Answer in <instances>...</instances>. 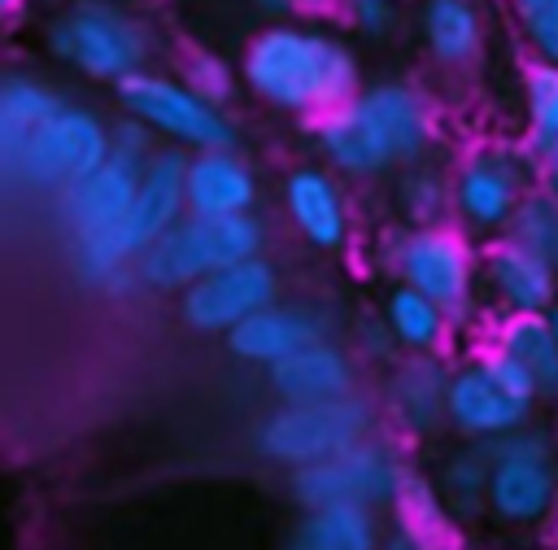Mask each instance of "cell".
I'll return each instance as SVG.
<instances>
[{"label":"cell","instance_id":"cell-39","mask_svg":"<svg viewBox=\"0 0 558 550\" xmlns=\"http://www.w3.org/2000/svg\"><path fill=\"white\" fill-rule=\"evenodd\" d=\"M296 9L314 17V13H336V9H340V0H296Z\"/></svg>","mask_w":558,"mask_h":550},{"label":"cell","instance_id":"cell-40","mask_svg":"<svg viewBox=\"0 0 558 550\" xmlns=\"http://www.w3.org/2000/svg\"><path fill=\"white\" fill-rule=\"evenodd\" d=\"M0 153L13 157V144H9V131H4V96H0Z\"/></svg>","mask_w":558,"mask_h":550},{"label":"cell","instance_id":"cell-36","mask_svg":"<svg viewBox=\"0 0 558 550\" xmlns=\"http://www.w3.org/2000/svg\"><path fill=\"white\" fill-rule=\"evenodd\" d=\"M379 550H432V541H423V537H418L414 528H405V524H392V528L384 533Z\"/></svg>","mask_w":558,"mask_h":550},{"label":"cell","instance_id":"cell-25","mask_svg":"<svg viewBox=\"0 0 558 550\" xmlns=\"http://www.w3.org/2000/svg\"><path fill=\"white\" fill-rule=\"evenodd\" d=\"M384 533L371 506H318L305 511L283 550H379Z\"/></svg>","mask_w":558,"mask_h":550},{"label":"cell","instance_id":"cell-17","mask_svg":"<svg viewBox=\"0 0 558 550\" xmlns=\"http://www.w3.org/2000/svg\"><path fill=\"white\" fill-rule=\"evenodd\" d=\"M183 183H187V214L201 218H240L253 214L262 201V179L240 148L187 153Z\"/></svg>","mask_w":558,"mask_h":550},{"label":"cell","instance_id":"cell-41","mask_svg":"<svg viewBox=\"0 0 558 550\" xmlns=\"http://www.w3.org/2000/svg\"><path fill=\"white\" fill-rule=\"evenodd\" d=\"M545 319H549V327H554V336H558V301H554V310H549Z\"/></svg>","mask_w":558,"mask_h":550},{"label":"cell","instance_id":"cell-3","mask_svg":"<svg viewBox=\"0 0 558 550\" xmlns=\"http://www.w3.org/2000/svg\"><path fill=\"white\" fill-rule=\"evenodd\" d=\"M541 183V153L514 140H484L471 144L453 170H449V192H453V223L475 240H497L510 231L523 196Z\"/></svg>","mask_w":558,"mask_h":550},{"label":"cell","instance_id":"cell-5","mask_svg":"<svg viewBox=\"0 0 558 550\" xmlns=\"http://www.w3.org/2000/svg\"><path fill=\"white\" fill-rule=\"evenodd\" d=\"M113 100L126 118L144 122L166 148L183 153H209V148H235V122L222 105L205 100L183 74L170 70H135L113 87Z\"/></svg>","mask_w":558,"mask_h":550},{"label":"cell","instance_id":"cell-33","mask_svg":"<svg viewBox=\"0 0 558 550\" xmlns=\"http://www.w3.org/2000/svg\"><path fill=\"white\" fill-rule=\"evenodd\" d=\"M340 22L362 39H384L401 22V0H340Z\"/></svg>","mask_w":558,"mask_h":550},{"label":"cell","instance_id":"cell-32","mask_svg":"<svg viewBox=\"0 0 558 550\" xmlns=\"http://www.w3.org/2000/svg\"><path fill=\"white\" fill-rule=\"evenodd\" d=\"M205 100H214V105H231V96H235V87H240V65H231V61H222L218 52H205V48H192L187 57H183V70H179Z\"/></svg>","mask_w":558,"mask_h":550},{"label":"cell","instance_id":"cell-11","mask_svg":"<svg viewBox=\"0 0 558 550\" xmlns=\"http://www.w3.org/2000/svg\"><path fill=\"white\" fill-rule=\"evenodd\" d=\"M279 271L275 262L262 253V258H248V262H235V266H222L205 279H196L192 288L179 292V319L192 327V332H235L244 319H253L257 310L275 306L279 301Z\"/></svg>","mask_w":558,"mask_h":550},{"label":"cell","instance_id":"cell-4","mask_svg":"<svg viewBox=\"0 0 558 550\" xmlns=\"http://www.w3.org/2000/svg\"><path fill=\"white\" fill-rule=\"evenodd\" d=\"M262 249H266V227H262L257 214H240V218L187 214L153 249L140 253L135 275H140V288L183 292V288H192L196 279H205L222 266L262 258Z\"/></svg>","mask_w":558,"mask_h":550},{"label":"cell","instance_id":"cell-10","mask_svg":"<svg viewBox=\"0 0 558 550\" xmlns=\"http://www.w3.org/2000/svg\"><path fill=\"white\" fill-rule=\"evenodd\" d=\"M113 144H109V122L83 105V100H65L39 131H31L13 162L17 170L39 183V188H52V192H65L70 183L87 179L92 170H100L109 162Z\"/></svg>","mask_w":558,"mask_h":550},{"label":"cell","instance_id":"cell-34","mask_svg":"<svg viewBox=\"0 0 558 550\" xmlns=\"http://www.w3.org/2000/svg\"><path fill=\"white\" fill-rule=\"evenodd\" d=\"M109 144H113L118 157H131V162H140V166H148V162L166 148L144 122H135V118H126V113L109 122Z\"/></svg>","mask_w":558,"mask_h":550},{"label":"cell","instance_id":"cell-20","mask_svg":"<svg viewBox=\"0 0 558 550\" xmlns=\"http://www.w3.org/2000/svg\"><path fill=\"white\" fill-rule=\"evenodd\" d=\"M449 375L453 367H445L440 354H405L392 362L384 384V406L405 437H427L445 423Z\"/></svg>","mask_w":558,"mask_h":550},{"label":"cell","instance_id":"cell-16","mask_svg":"<svg viewBox=\"0 0 558 550\" xmlns=\"http://www.w3.org/2000/svg\"><path fill=\"white\" fill-rule=\"evenodd\" d=\"M480 288L497 314H549L558 301V262L514 236H497L480 249Z\"/></svg>","mask_w":558,"mask_h":550},{"label":"cell","instance_id":"cell-23","mask_svg":"<svg viewBox=\"0 0 558 550\" xmlns=\"http://www.w3.org/2000/svg\"><path fill=\"white\" fill-rule=\"evenodd\" d=\"M488 345L527 371L541 402H558V336L545 314H497Z\"/></svg>","mask_w":558,"mask_h":550},{"label":"cell","instance_id":"cell-30","mask_svg":"<svg viewBox=\"0 0 558 550\" xmlns=\"http://www.w3.org/2000/svg\"><path fill=\"white\" fill-rule=\"evenodd\" d=\"M506 236H514L519 244H527V249H536L541 258L558 262V196L536 183V188L523 196V205H519V214H514V223H510Z\"/></svg>","mask_w":558,"mask_h":550},{"label":"cell","instance_id":"cell-12","mask_svg":"<svg viewBox=\"0 0 558 550\" xmlns=\"http://www.w3.org/2000/svg\"><path fill=\"white\" fill-rule=\"evenodd\" d=\"M532 410H536V402L510 393V388L488 371V362H484L480 354L462 358V362L453 367V375H449L445 423H449L462 441H484V445H493V441H501V437L527 428V423H532Z\"/></svg>","mask_w":558,"mask_h":550},{"label":"cell","instance_id":"cell-2","mask_svg":"<svg viewBox=\"0 0 558 550\" xmlns=\"http://www.w3.org/2000/svg\"><path fill=\"white\" fill-rule=\"evenodd\" d=\"M44 48L74 74L118 87L135 70H148L157 39L122 0H70L48 17Z\"/></svg>","mask_w":558,"mask_h":550},{"label":"cell","instance_id":"cell-22","mask_svg":"<svg viewBox=\"0 0 558 550\" xmlns=\"http://www.w3.org/2000/svg\"><path fill=\"white\" fill-rule=\"evenodd\" d=\"M227 349L240 358V362H253V367H275L283 362L288 354L314 345V340H327V323L305 310V306H288V301H275L266 310H257L253 319H244L235 332L222 336Z\"/></svg>","mask_w":558,"mask_h":550},{"label":"cell","instance_id":"cell-37","mask_svg":"<svg viewBox=\"0 0 558 550\" xmlns=\"http://www.w3.org/2000/svg\"><path fill=\"white\" fill-rule=\"evenodd\" d=\"M541 188H549L558 196V144L541 153Z\"/></svg>","mask_w":558,"mask_h":550},{"label":"cell","instance_id":"cell-28","mask_svg":"<svg viewBox=\"0 0 558 550\" xmlns=\"http://www.w3.org/2000/svg\"><path fill=\"white\" fill-rule=\"evenodd\" d=\"M397 210L405 218V227H440L453 223V192H449V175L432 162H418L410 170H401L397 179Z\"/></svg>","mask_w":558,"mask_h":550},{"label":"cell","instance_id":"cell-13","mask_svg":"<svg viewBox=\"0 0 558 550\" xmlns=\"http://www.w3.org/2000/svg\"><path fill=\"white\" fill-rule=\"evenodd\" d=\"M357 105L375 122L397 170H410L432 157V148L440 140V118L423 87H414L405 79H375L357 92Z\"/></svg>","mask_w":558,"mask_h":550},{"label":"cell","instance_id":"cell-29","mask_svg":"<svg viewBox=\"0 0 558 550\" xmlns=\"http://www.w3.org/2000/svg\"><path fill=\"white\" fill-rule=\"evenodd\" d=\"M523 144L545 153L558 144V65L527 61L523 65Z\"/></svg>","mask_w":558,"mask_h":550},{"label":"cell","instance_id":"cell-7","mask_svg":"<svg viewBox=\"0 0 558 550\" xmlns=\"http://www.w3.org/2000/svg\"><path fill=\"white\" fill-rule=\"evenodd\" d=\"M375 437V406L362 393L310 406H275L257 428L262 458L279 467H310L340 450H353Z\"/></svg>","mask_w":558,"mask_h":550},{"label":"cell","instance_id":"cell-26","mask_svg":"<svg viewBox=\"0 0 558 550\" xmlns=\"http://www.w3.org/2000/svg\"><path fill=\"white\" fill-rule=\"evenodd\" d=\"M488 480H493V450L484 441H462L436 476L440 502L453 519H480L488 515Z\"/></svg>","mask_w":558,"mask_h":550},{"label":"cell","instance_id":"cell-8","mask_svg":"<svg viewBox=\"0 0 558 550\" xmlns=\"http://www.w3.org/2000/svg\"><path fill=\"white\" fill-rule=\"evenodd\" d=\"M493 450L488 515L506 528H536L558 511V445L545 428H519Z\"/></svg>","mask_w":558,"mask_h":550},{"label":"cell","instance_id":"cell-18","mask_svg":"<svg viewBox=\"0 0 558 550\" xmlns=\"http://www.w3.org/2000/svg\"><path fill=\"white\" fill-rule=\"evenodd\" d=\"M310 135H314V148L323 157L327 170H336L340 179H379V175H392L397 162L388 153V144L379 140L375 122L362 113L357 100L323 113L310 122Z\"/></svg>","mask_w":558,"mask_h":550},{"label":"cell","instance_id":"cell-6","mask_svg":"<svg viewBox=\"0 0 558 550\" xmlns=\"http://www.w3.org/2000/svg\"><path fill=\"white\" fill-rule=\"evenodd\" d=\"M388 266H392L397 284H410L423 297H432L453 319V327L475 314V297H480V249L471 244V236L458 223L401 227L388 240Z\"/></svg>","mask_w":558,"mask_h":550},{"label":"cell","instance_id":"cell-15","mask_svg":"<svg viewBox=\"0 0 558 550\" xmlns=\"http://www.w3.org/2000/svg\"><path fill=\"white\" fill-rule=\"evenodd\" d=\"M279 201L283 214L292 223V231L318 249V253H336L349 244L353 236V210H349V192L340 183L336 170H327L323 162H301L283 175L279 183Z\"/></svg>","mask_w":558,"mask_h":550},{"label":"cell","instance_id":"cell-24","mask_svg":"<svg viewBox=\"0 0 558 550\" xmlns=\"http://www.w3.org/2000/svg\"><path fill=\"white\" fill-rule=\"evenodd\" d=\"M379 319L392 332V340H397L401 354H440L445 340L453 336V319L432 297H423L410 284H392L384 292Z\"/></svg>","mask_w":558,"mask_h":550},{"label":"cell","instance_id":"cell-27","mask_svg":"<svg viewBox=\"0 0 558 550\" xmlns=\"http://www.w3.org/2000/svg\"><path fill=\"white\" fill-rule=\"evenodd\" d=\"M0 96H4V131H9L13 153H17V144H22L31 131H39V127L65 105V96H61L48 79H39V74H31V70H9V74H0Z\"/></svg>","mask_w":558,"mask_h":550},{"label":"cell","instance_id":"cell-1","mask_svg":"<svg viewBox=\"0 0 558 550\" xmlns=\"http://www.w3.org/2000/svg\"><path fill=\"white\" fill-rule=\"evenodd\" d=\"M235 65H240V87L257 105L305 122L357 100V92L366 87L362 57L353 52V44L318 22L257 26L244 39Z\"/></svg>","mask_w":558,"mask_h":550},{"label":"cell","instance_id":"cell-9","mask_svg":"<svg viewBox=\"0 0 558 550\" xmlns=\"http://www.w3.org/2000/svg\"><path fill=\"white\" fill-rule=\"evenodd\" d=\"M410 476V463L379 437L340 450L323 463L296 467L288 489L296 506L318 511V506H392L401 493V480Z\"/></svg>","mask_w":558,"mask_h":550},{"label":"cell","instance_id":"cell-35","mask_svg":"<svg viewBox=\"0 0 558 550\" xmlns=\"http://www.w3.org/2000/svg\"><path fill=\"white\" fill-rule=\"evenodd\" d=\"M253 9H257V17H262V26H270V22H296V17H305V13L296 9V0H253Z\"/></svg>","mask_w":558,"mask_h":550},{"label":"cell","instance_id":"cell-42","mask_svg":"<svg viewBox=\"0 0 558 550\" xmlns=\"http://www.w3.org/2000/svg\"><path fill=\"white\" fill-rule=\"evenodd\" d=\"M554 445H558V423H554Z\"/></svg>","mask_w":558,"mask_h":550},{"label":"cell","instance_id":"cell-21","mask_svg":"<svg viewBox=\"0 0 558 550\" xmlns=\"http://www.w3.org/2000/svg\"><path fill=\"white\" fill-rule=\"evenodd\" d=\"M418 39L436 70L466 74L484 61L488 17L480 0H418Z\"/></svg>","mask_w":558,"mask_h":550},{"label":"cell","instance_id":"cell-14","mask_svg":"<svg viewBox=\"0 0 558 550\" xmlns=\"http://www.w3.org/2000/svg\"><path fill=\"white\" fill-rule=\"evenodd\" d=\"M140 175L144 166L131 162V157H118L109 153V162L100 170H92L87 179L70 183L65 192H57V205H61V223L70 231V249H87V244H100L109 240L131 201H135V188H140Z\"/></svg>","mask_w":558,"mask_h":550},{"label":"cell","instance_id":"cell-19","mask_svg":"<svg viewBox=\"0 0 558 550\" xmlns=\"http://www.w3.org/2000/svg\"><path fill=\"white\" fill-rule=\"evenodd\" d=\"M266 388L279 397V406H310V402H336L357 393V367L336 340H314L283 362L266 367Z\"/></svg>","mask_w":558,"mask_h":550},{"label":"cell","instance_id":"cell-38","mask_svg":"<svg viewBox=\"0 0 558 550\" xmlns=\"http://www.w3.org/2000/svg\"><path fill=\"white\" fill-rule=\"evenodd\" d=\"M26 4H31V0H0V26L17 22V17L26 13Z\"/></svg>","mask_w":558,"mask_h":550},{"label":"cell","instance_id":"cell-31","mask_svg":"<svg viewBox=\"0 0 558 550\" xmlns=\"http://www.w3.org/2000/svg\"><path fill=\"white\" fill-rule=\"evenodd\" d=\"M506 17L519 31L532 61L558 65V0H506Z\"/></svg>","mask_w":558,"mask_h":550}]
</instances>
